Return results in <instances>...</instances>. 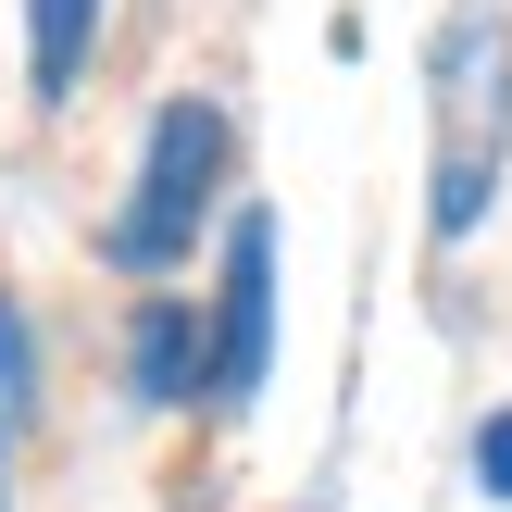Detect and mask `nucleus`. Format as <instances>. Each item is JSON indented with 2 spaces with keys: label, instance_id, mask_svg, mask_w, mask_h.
<instances>
[{
  "label": "nucleus",
  "instance_id": "1",
  "mask_svg": "<svg viewBox=\"0 0 512 512\" xmlns=\"http://www.w3.org/2000/svg\"><path fill=\"white\" fill-rule=\"evenodd\" d=\"M425 88H438V200L425 213H438V238H475L500 200V163H512V25H500V0H450Z\"/></svg>",
  "mask_w": 512,
  "mask_h": 512
},
{
  "label": "nucleus",
  "instance_id": "2",
  "mask_svg": "<svg viewBox=\"0 0 512 512\" xmlns=\"http://www.w3.org/2000/svg\"><path fill=\"white\" fill-rule=\"evenodd\" d=\"M225 163H238V138H225L213 100H163V113H150V150H138V188H125V213H113V263L125 275H163L175 250L213 225Z\"/></svg>",
  "mask_w": 512,
  "mask_h": 512
},
{
  "label": "nucleus",
  "instance_id": "3",
  "mask_svg": "<svg viewBox=\"0 0 512 512\" xmlns=\"http://www.w3.org/2000/svg\"><path fill=\"white\" fill-rule=\"evenodd\" d=\"M263 363H275V213H238L225 238V300L200 325V400L213 413H250L263 400Z\"/></svg>",
  "mask_w": 512,
  "mask_h": 512
},
{
  "label": "nucleus",
  "instance_id": "4",
  "mask_svg": "<svg viewBox=\"0 0 512 512\" xmlns=\"http://www.w3.org/2000/svg\"><path fill=\"white\" fill-rule=\"evenodd\" d=\"M125 388L138 400H200V313L188 300H138V325H125Z\"/></svg>",
  "mask_w": 512,
  "mask_h": 512
},
{
  "label": "nucleus",
  "instance_id": "5",
  "mask_svg": "<svg viewBox=\"0 0 512 512\" xmlns=\"http://www.w3.org/2000/svg\"><path fill=\"white\" fill-rule=\"evenodd\" d=\"M88 38H100V0H25V75H38V100H63L88 75Z\"/></svg>",
  "mask_w": 512,
  "mask_h": 512
},
{
  "label": "nucleus",
  "instance_id": "6",
  "mask_svg": "<svg viewBox=\"0 0 512 512\" xmlns=\"http://www.w3.org/2000/svg\"><path fill=\"white\" fill-rule=\"evenodd\" d=\"M25 413H38V338H25V313L0 300V438H13Z\"/></svg>",
  "mask_w": 512,
  "mask_h": 512
},
{
  "label": "nucleus",
  "instance_id": "7",
  "mask_svg": "<svg viewBox=\"0 0 512 512\" xmlns=\"http://www.w3.org/2000/svg\"><path fill=\"white\" fill-rule=\"evenodd\" d=\"M475 488L512 500V413H488V438H475Z\"/></svg>",
  "mask_w": 512,
  "mask_h": 512
}]
</instances>
